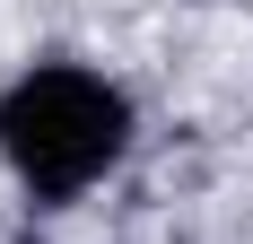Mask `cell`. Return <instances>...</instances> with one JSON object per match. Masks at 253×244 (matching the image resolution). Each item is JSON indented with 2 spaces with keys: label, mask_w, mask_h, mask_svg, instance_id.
Wrapping results in <instances>:
<instances>
[{
  "label": "cell",
  "mask_w": 253,
  "mask_h": 244,
  "mask_svg": "<svg viewBox=\"0 0 253 244\" xmlns=\"http://www.w3.org/2000/svg\"><path fill=\"white\" fill-rule=\"evenodd\" d=\"M123 148H131V96L114 79L79 61H44L18 87H0V157L44 209L79 201Z\"/></svg>",
  "instance_id": "obj_1"
}]
</instances>
